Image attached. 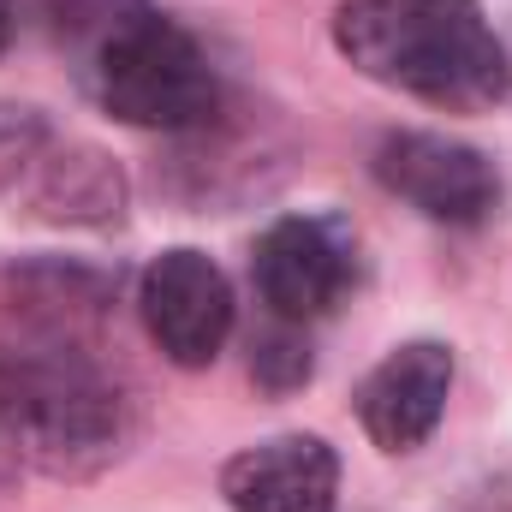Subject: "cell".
<instances>
[{"label":"cell","instance_id":"1","mask_svg":"<svg viewBox=\"0 0 512 512\" xmlns=\"http://www.w3.org/2000/svg\"><path fill=\"white\" fill-rule=\"evenodd\" d=\"M334 48L387 90L447 114H483L507 96V48L483 0H346Z\"/></svg>","mask_w":512,"mask_h":512},{"label":"cell","instance_id":"2","mask_svg":"<svg viewBox=\"0 0 512 512\" xmlns=\"http://www.w3.org/2000/svg\"><path fill=\"white\" fill-rule=\"evenodd\" d=\"M84 96L137 131H203L221 114V78L203 42L149 0H96L72 24Z\"/></svg>","mask_w":512,"mask_h":512},{"label":"cell","instance_id":"3","mask_svg":"<svg viewBox=\"0 0 512 512\" xmlns=\"http://www.w3.org/2000/svg\"><path fill=\"white\" fill-rule=\"evenodd\" d=\"M0 441L48 477H96L131 441V399L72 346L0 352Z\"/></svg>","mask_w":512,"mask_h":512},{"label":"cell","instance_id":"4","mask_svg":"<svg viewBox=\"0 0 512 512\" xmlns=\"http://www.w3.org/2000/svg\"><path fill=\"white\" fill-rule=\"evenodd\" d=\"M0 197L48 227H114L131 203L120 161L60 137L36 108H0Z\"/></svg>","mask_w":512,"mask_h":512},{"label":"cell","instance_id":"5","mask_svg":"<svg viewBox=\"0 0 512 512\" xmlns=\"http://www.w3.org/2000/svg\"><path fill=\"white\" fill-rule=\"evenodd\" d=\"M358 280V245L334 215H280L251 251V286L274 322H316L340 310Z\"/></svg>","mask_w":512,"mask_h":512},{"label":"cell","instance_id":"6","mask_svg":"<svg viewBox=\"0 0 512 512\" xmlns=\"http://www.w3.org/2000/svg\"><path fill=\"white\" fill-rule=\"evenodd\" d=\"M137 310L149 340L179 370H209L233 334V286L227 274L191 245H173L143 268Z\"/></svg>","mask_w":512,"mask_h":512},{"label":"cell","instance_id":"7","mask_svg":"<svg viewBox=\"0 0 512 512\" xmlns=\"http://www.w3.org/2000/svg\"><path fill=\"white\" fill-rule=\"evenodd\" d=\"M376 179L441 227H483L501 203V173L483 149L441 131H393L376 149Z\"/></svg>","mask_w":512,"mask_h":512},{"label":"cell","instance_id":"8","mask_svg":"<svg viewBox=\"0 0 512 512\" xmlns=\"http://www.w3.org/2000/svg\"><path fill=\"white\" fill-rule=\"evenodd\" d=\"M453 393V352L441 340H405L358 382V423L382 453H411L435 435Z\"/></svg>","mask_w":512,"mask_h":512},{"label":"cell","instance_id":"9","mask_svg":"<svg viewBox=\"0 0 512 512\" xmlns=\"http://www.w3.org/2000/svg\"><path fill=\"white\" fill-rule=\"evenodd\" d=\"M221 495L233 512H334L340 459L322 435H274L227 459Z\"/></svg>","mask_w":512,"mask_h":512},{"label":"cell","instance_id":"10","mask_svg":"<svg viewBox=\"0 0 512 512\" xmlns=\"http://www.w3.org/2000/svg\"><path fill=\"white\" fill-rule=\"evenodd\" d=\"M251 376L274 393L310 382V340L298 334V322H280L274 334H262L251 346Z\"/></svg>","mask_w":512,"mask_h":512},{"label":"cell","instance_id":"11","mask_svg":"<svg viewBox=\"0 0 512 512\" xmlns=\"http://www.w3.org/2000/svg\"><path fill=\"white\" fill-rule=\"evenodd\" d=\"M6 42H12V18H6V6H0V54H6Z\"/></svg>","mask_w":512,"mask_h":512}]
</instances>
